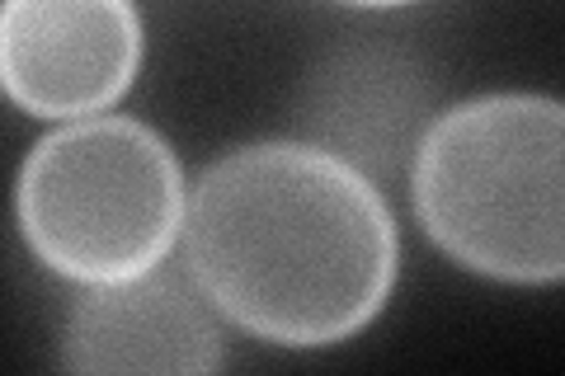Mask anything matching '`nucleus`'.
<instances>
[{"mask_svg":"<svg viewBox=\"0 0 565 376\" xmlns=\"http://www.w3.org/2000/svg\"><path fill=\"white\" fill-rule=\"evenodd\" d=\"M14 217L52 273L81 288L122 282L161 268L184 240V165L141 118H76L33 141L14 184Z\"/></svg>","mask_w":565,"mask_h":376,"instance_id":"3","label":"nucleus"},{"mask_svg":"<svg viewBox=\"0 0 565 376\" xmlns=\"http://www.w3.org/2000/svg\"><path fill=\"white\" fill-rule=\"evenodd\" d=\"M180 245L217 315L278 348H330L367 330L401 268L377 179L302 137L212 160L189 189Z\"/></svg>","mask_w":565,"mask_h":376,"instance_id":"1","label":"nucleus"},{"mask_svg":"<svg viewBox=\"0 0 565 376\" xmlns=\"http://www.w3.org/2000/svg\"><path fill=\"white\" fill-rule=\"evenodd\" d=\"M141 66L132 0H6L0 85L14 109L47 122L109 114Z\"/></svg>","mask_w":565,"mask_h":376,"instance_id":"4","label":"nucleus"},{"mask_svg":"<svg viewBox=\"0 0 565 376\" xmlns=\"http://www.w3.org/2000/svg\"><path fill=\"white\" fill-rule=\"evenodd\" d=\"M438 118V85L419 57L401 47H340L311 71L297 104V137L349 160L386 184L411 165L429 122Z\"/></svg>","mask_w":565,"mask_h":376,"instance_id":"6","label":"nucleus"},{"mask_svg":"<svg viewBox=\"0 0 565 376\" xmlns=\"http://www.w3.org/2000/svg\"><path fill=\"white\" fill-rule=\"evenodd\" d=\"M349 6H367V10H396V6H411V0H349Z\"/></svg>","mask_w":565,"mask_h":376,"instance_id":"7","label":"nucleus"},{"mask_svg":"<svg viewBox=\"0 0 565 376\" xmlns=\"http://www.w3.org/2000/svg\"><path fill=\"white\" fill-rule=\"evenodd\" d=\"M57 357L81 376H207L226 363V339L217 307L189 268L174 273L161 264L151 273L85 288L62 320Z\"/></svg>","mask_w":565,"mask_h":376,"instance_id":"5","label":"nucleus"},{"mask_svg":"<svg viewBox=\"0 0 565 376\" xmlns=\"http://www.w3.org/2000/svg\"><path fill=\"white\" fill-rule=\"evenodd\" d=\"M411 203L467 273L565 282V99L500 89L438 109L411 160Z\"/></svg>","mask_w":565,"mask_h":376,"instance_id":"2","label":"nucleus"}]
</instances>
